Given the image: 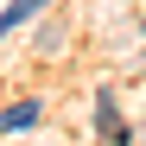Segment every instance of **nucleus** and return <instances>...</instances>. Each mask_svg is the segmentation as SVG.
<instances>
[{"label":"nucleus","mask_w":146,"mask_h":146,"mask_svg":"<svg viewBox=\"0 0 146 146\" xmlns=\"http://www.w3.org/2000/svg\"><path fill=\"white\" fill-rule=\"evenodd\" d=\"M32 13H44V0H13V7L0 13V32H19V26H26Z\"/></svg>","instance_id":"2"},{"label":"nucleus","mask_w":146,"mask_h":146,"mask_svg":"<svg viewBox=\"0 0 146 146\" xmlns=\"http://www.w3.org/2000/svg\"><path fill=\"white\" fill-rule=\"evenodd\" d=\"M32 121H38V102H13L7 114H0V133H26Z\"/></svg>","instance_id":"1"}]
</instances>
